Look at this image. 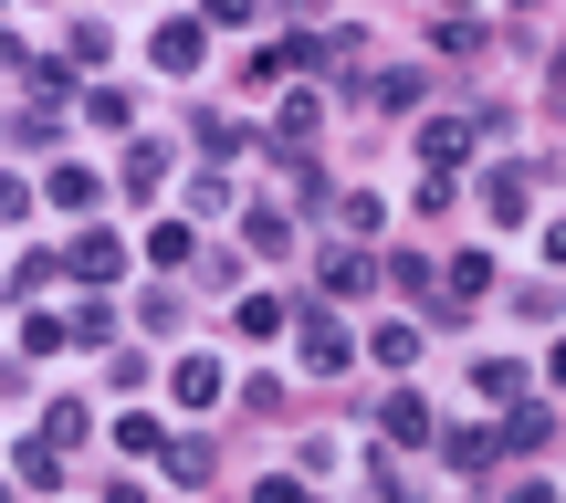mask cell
I'll list each match as a JSON object with an SVG mask.
<instances>
[{"label":"cell","instance_id":"6da1fadb","mask_svg":"<svg viewBox=\"0 0 566 503\" xmlns=\"http://www.w3.org/2000/svg\"><path fill=\"white\" fill-rule=\"evenodd\" d=\"M158 63H168V74H189V63H200V21H168V32H158Z\"/></svg>","mask_w":566,"mask_h":503},{"label":"cell","instance_id":"7a4b0ae2","mask_svg":"<svg viewBox=\"0 0 566 503\" xmlns=\"http://www.w3.org/2000/svg\"><path fill=\"white\" fill-rule=\"evenodd\" d=\"M263 503H315V493H304V483H283V472H273V483H263Z\"/></svg>","mask_w":566,"mask_h":503},{"label":"cell","instance_id":"3957f363","mask_svg":"<svg viewBox=\"0 0 566 503\" xmlns=\"http://www.w3.org/2000/svg\"><path fill=\"white\" fill-rule=\"evenodd\" d=\"M210 21H252V0H210Z\"/></svg>","mask_w":566,"mask_h":503},{"label":"cell","instance_id":"277c9868","mask_svg":"<svg viewBox=\"0 0 566 503\" xmlns=\"http://www.w3.org/2000/svg\"><path fill=\"white\" fill-rule=\"evenodd\" d=\"M556 105H566V63H556Z\"/></svg>","mask_w":566,"mask_h":503}]
</instances>
